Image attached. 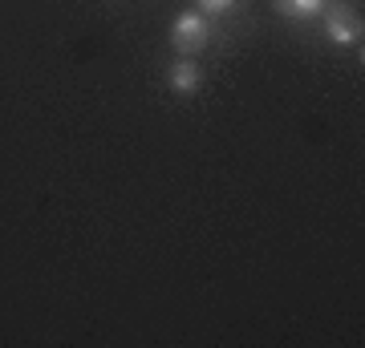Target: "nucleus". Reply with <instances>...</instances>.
Instances as JSON below:
<instances>
[{"instance_id":"39448f33","label":"nucleus","mask_w":365,"mask_h":348,"mask_svg":"<svg viewBox=\"0 0 365 348\" xmlns=\"http://www.w3.org/2000/svg\"><path fill=\"white\" fill-rule=\"evenodd\" d=\"M232 9H235V0H195V13H203V16H223Z\"/></svg>"},{"instance_id":"7ed1b4c3","label":"nucleus","mask_w":365,"mask_h":348,"mask_svg":"<svg viewBox=\"0 0 365 348\" xmlns=\"http://www.w3.org/2000/svg\"><path fill=\"white\" fill-rule=\"evenodd\" d=\"M167 85H170V93H179V97H191V93L203 90V69L195 65V57L170 61L167 65Z\"/></svg>"},{"instance_id":"f257e3e1","label":"nucleus","mask_w":365,"mask_h":348,"mask_svg":"<svg viewBox=\"0 0 365 348\" xmlns=\"http://www.w3.org/2000/svg\"><path fill=\"white\" fill-rule=\"evenodd\" d=\"M207 41H211V16L195 13V9L175 16V25H170V49L179 53V57H195L199 49H207Z\"/></svg>"},{"instance_id":"20e7f679","label":"nucleus","mask_w":365,"mask_h":348,"mask_svg":"<svg viewBox=\"0 0 365 348\" xmlns=\"http://www.w3.org/2000/svg\"><path fill=\"white\" fill-rule=\"evenodd\" d=\"M329 0H272V13L288 16V21H317L325 16Z\"/></svg>"},{"instance_id":"f03ea898","label":"nucleus","mask_w":365,"mask_h":348,"mask_svg":"<svg viewBox=\"0 0 365 348\" xmlns=\"http://www.w3.org/2000/svg\"><path fill=\"white\" fill-rule=\"evenodd\" d=\"M325 41L337 49H353L361 41V16L353 13L349 4H337L325 13Z\"/></svg>"}]
</instances>
